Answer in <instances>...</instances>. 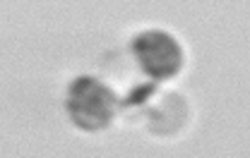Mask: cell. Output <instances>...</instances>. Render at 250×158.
<instances>
[{"label":"cell","instance_id":"cell-3","mask_svg":"<svg viewBox=\"0 0 250 158\" xmlns=\"http://www.w3.org/2000/svg\"><path fill=\"white\" fill-rule=\"evenodd\" d=\"M154 89H156L154 84H147V87H145V84H140L137 89H132V91L127 94V98H125V105H137V103H142L147 96L154 94Z\"/></svg>","mask_w":250,"mask_h":158},{"label":"cell","instance_id":"cell-1","mask_svg":"<svg viewBox=\"0 0 250 158\" xmlns=\"http://www.w3.org/2000/svg\"><path fill=\"white\" fill-rule=\"evenodd\" d=\"M65 108H67L70 120L80 129L96 132V129H104V127H108L113 123L118 98L96 77L82 74L70 84Z\"/></svg>","mask_w":250,"mask_h":158},{"label":"cell","instance_id":"cell-2","mask_svg":"<svg viewBox=\"0 0 250 158\" xmlns=\"http://www.w3.org/2000/svg\"><path fill=\"white\" fill-rule=\"evenodd\" d=\"M132 55L142 67V72L152 77L154 82L176 77L186 63V53L181 43L171 34L159 32V29L137 34L132 38Z\"/></svg>","mask_w":250,"mask_h":158}]
</instances>
